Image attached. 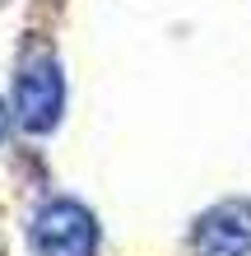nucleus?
<instances>
[{
	"label": "nucleus",
	"instance_id": "f257e3e1",
	"mask_svg": "<svg viewBox=\"0 0 251 256\" xmlns=\"http://www.w3.org/2000/svg\"><path fill=\"white\" fill-rule=\"evenodd\" d=\"M65 112V74L51 52L28 56L14 74V122L28 135H47Z\"/></svg>",
	"mask_w": 251,
	"mask_h": 256
},
{
	"label": "nucleus",
	"instance_id": "f03ea898",
	"mask_svg": "<svg viewBox=\"0 0 251 256\" xmlns=\"http://www.w3.org/2000/svg\"><path fill=\"white\" fill-rule=\"evenodd\" d=\"M33 252L37 256H98V219L93 210L70 200V196H56L33 214Z\"/></svg>",
	"mask_w": 251,
	"mask_h": 256
},
{
	"label": "nucleus",
	"instance_id": "7ed1b4c3",
	"mask_svg": "<svg viewBox=\"0 0 251 256\" xmlns=\"http://www.w3.org/2000/svg\"><path fill=\"white\" fill-rule=\"evenodd\" d=\"M191 256H251V200H219L191 228Z\"/></svg>",
	"mask_w": 251,
	"mask_h": 256
},
{
	"label": "nucleus",
	"instance_id": "20e7f679",
	"mask_svg": "<svg viewBox=\"0 0 251 256\" xmlns=\"http://www.w3.org/2000/svg\"><path fill=\"white\" fill-rule=\"evenodd\" d=\"M5 135H9V112H5V102H0V144H5Z\"/></svg>",
	"mask_w": 251,
	"mask_h": 256
}]
</instances>
